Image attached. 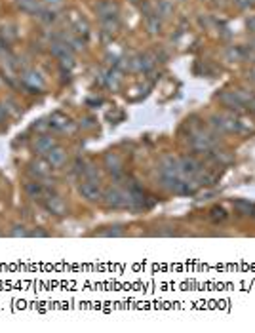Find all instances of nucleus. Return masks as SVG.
Instances as JSON below:
<instances>
[{
	"instance_id": "f257e3e1",
	"label": "nucleus",
	"mask_w": 255,
	"mask_h": 333,
	"mask_svg": "<svg viewBox=\"0 0 255 333\" xmlns=\"http://www.w3.org/2000/svg\"><path fill=\"white\" fill-rule=\"evenodd\" d=\"M255 95L248 93L246 89H225L219 93V101L223 107L231 109V111H242L250 105V101L254 99Z\"/></svg>"
},
{
	"instance_id": "f03ea898",
	"label": "nucleus",
	"mask_w": 255,
	"mask_h": 333,
	"mask_svg": "<svg viewBox=\"0 0 255 333\" xmlns=\"http://www.w3.org/2000/svg\"><path fill=\"white\" fill-rule=\"evenodd\" d=\"M209 124L219 133H242V118L231 114H213L209 118Z\"/></svg>"
},
{
	"instance_id": "7ed1b4c3",
	"label": "nucleus",
	"mask_w": 255,
	"mask_h": 333,
	"mask_svg": "<svg viewBox=\"0 0 255 333\" xmlns=\"http://www.w3.org/2000/svg\"><path fill=\"white\" fill-rule=\"evenodd\" d=\"M103 202H105L107 208H113V210L130 208V193H124L122 189L113 187V189L103 193Z\"/></svg>"
},
{
	"instance_id": "20e7f679",
	"label": "nucleus",
	"mask_w": 255,
	"mask_h": 333,
	"mask_svg": "<svg viewBox=\"0 0 255 333\" xmlns=\"http://www.w3.org/2000/svg\"><path fill=\"white\" fill-rule=\"evenodd\" d=\"M158 172H160V181L162 179L183 177L181 175V170H179V158H173V156H162Z\"/></svg>"
},
{
	"instance_id": "39448f33",
	"label": "nucleus",
	"mask_w": 255,
	"mask_h": 333,
	"mask_svg": "<svg viewBox=\"0 0 255 333\" xmlns=\"http://www.w3.org/2000/svg\"><path fill=\"white\" fill-rule=\"evenodd\" d=\"M179 170H181V175L183 177L194 179L204 168H202V164L194 156H181L179 158Z\"/></svg>"
},
{
	"instance_id": "423d86ee",
	"label": "nucleus",
	"mask_w": 255,
	"mask_h": 333,
	"mask_svg": "<svg viewBox=\"0 0 255 333\" xmlns=\"http://www.w3.org/2000/svg\"><path fill=\"white\" fill-rule=\"evenodd\" d=\"M78 191H80V194H82L84 198L90 200V202H99V200H103V189L99 187L97 181H88V179H84V181L80 183Z\"/></svg>"
},
{
	"instance_id": "0eeeda50",
	"label": "nucleus",
	"mask_w": 255,
	"mask_h": 333,
	"mask_svg": "<svg viewBox=\"0 0 255 333\" xmlns=\"http://www.w3.org/2000/svg\"><path fill=\"white\" fill-rule=\"evenodd\" d=\"M21 82L25 84V88H29L31 91H42L44 89V78L36 70H27V72H23Z\"/></svg>"
},
{
	"instance_id": "6e6552de",
	"label": "nucleus",
	"mask_w": 255,
	"mask_h": 333,
	"mask_svg": "<svg viewBox=\"0 0 255 333\" xmlns=\"http://www.w3.org/2000/svg\"><path fill=\"white\" fill-rule=\"evenodd\" d=\"M44 208H46L50 213L57 215V217H61V215L67 213V204L59 198L57 194H48L46 198H44Z\"/></svg>"
},
{
	"instance_id": "1a4fd4ad",
	"label": "nucleus",
	"mask_w": 255,
	"mask_h": 333,
	"mask_svg": "<svg viewBox=\"0 0 255 333\" xmlns=\"http://www.w3.org/2000/svg\"><path fill=\"white\" fill-rule=\"evenodd\" d=\"M46 162L50 164V168H61L67 162V151L63 147H53L46 155Z\"/></svg>"
},
{
	"instance_id": "9d476101",
	"label": "nucleus",
	"mask_w": 255,
	"mask_h": 333,
	"mask_svg": "<svg viewBox=\"0 0 255 333\" xmlns=\"http://www.w3.org/2000/svg\"><path fill=\"white\" fill-rule=\"evenodd\" d=\"M25 194L33 200H40V198H44V196H46L48 191H46V187H44L42 183H38V179H36V181H29V183H25Z\"/></svg>"
},
{
	"instance_id": "9b49d317",
	"label": "nucleus",
	"mask_w": 255,
	"mask_h": 333,
	"mask_svg": "<svg viewBox=\"0 0 255 333\" xmlns=\"http://www.w3.org/2000/svg\"><path fill=\"white\" fill-rule=\"evenodd\" d=\"M50 164L46 162V158L44 160H34V162H31L29 164V174L33 175V177L36 179H44L50 175Z\"/></svg>"
},
{
	"instance_id": "f8f14e48",
	"label": "nucleus",
	"mask_w": 255,
	"mask_h": 333,
	"mask_svg": "<svg viewBox=\"0 0 255 333\" xmlns=\"http://www.w3.org/2000/svg\"><path fill=\"white\" fill-rule=\"evenodd\" d=\"M53 147H55V139L50 135H38L34 141V153L40 156H46Z\"/></svg>"
},
{
	"instance_id": "ddd939ff",
	"label": "nucleus",
	"mask_w": 255,
	"mask_h": 333,
	"mask_svg": "<svg viewBox=\"0 0 255 333\" xmlns=\"http://www.w3.org/2000/svg\"><path fill=\"white\" fill-rule=\"evenodd\" d=\"M105 168L109 174H113L115 177H118L122 174V158L115 153H107L105 155Z\"/></svg>"
},
{
	"instance_id": "4468645a",
	"label": "nucleus",
	"mask_w": 255,
	"mask_h": 333,
	"mask_svg": "<svg viewBox=\"0 0 255 333\" xmlns=\"http://www.w3.org/2000/svg\"><path fill=\"white\" fill-rule=\"evenodd\" d=\"M95 12L101 18H109V16H118V6H116L113 0H101L97 6H95Z\"/></svg>"
},
{
	"instance_id": "2eb2a0df",
	"label": "nucleus",
	"mask_w": 255,
	"mask_h": 333,
	"mask_svg": "<svg viewBox=\"0 0 255 333\" xmlns=\"http://www.w3.org/2000/svg\"><path fill=\"white\" fill-rule=\"evenodd\" d=\"M145 27L151 35H158L162 31V18L156 14V12H151L145 16Z\"/></svg>"
},
{
	"instance_id": "dca6fc26",
	"label": "nucleus",
	"mask_w": 255,
	"mask_h": 333,
	"mask_svg": "<svg viewBox=\"0 0 255 333\" xmlns=\"http://www.w3.org/2000/svg\"><path fill=\"white\" fill-rule=\"evenodd\" d=\"M50 128L51 130H59V132H65L67 130V126H69V118L63 114V112H53L51 116H50Z\"/></svg>"
},
{
	"instance_id": "f3484780",
	"label": "nucleus",
	"mask_w": 255,
	"mask_h": 333,
	"mask_svg": "<svg viewBox=\"0 0 255 333\" xmlns=\"http://www.w3.org/2000/svg\"><path fill=\"white\" fill-rule=\"evenodd\" d=\"M17 6L23 10L25 14H33V16H38L44 10L40 0H17Z\"/></svg>"
},
{
	"instance_id": "a211bd4d",
	"label": "nucleus",
	"mask_w": 255,
	"mask_h": 333,
	"mask_svg": "<svg viewBox=\"0 0 255 333\" xmlns=\"http://www.w3.org/2000/svg\"><path fill=\"white\" fill-rule=\"evenodd\" d=\"M248 55H250V50L244 46H231L227 50V57L231 61H244V59H248Z\"/></svg>"
},
{
	"instance_id": "6ab92c4d",
	"label": "nucleus",
	"mask_w": 255,
	"mask_h": 333,
	"mask_svg": "<svg viewBox=\"0 0 255 333\" xmlns=\"http://www.w3.org/2000/svg\"><path fill=\"white\" fill-rule=\"evenodd\" d=\"M173 10H175V6H173L171 0H158L156 6H154V12H156L160 18H170V16H173Z\"/></svg>"
},
{
	"instance_id": "aec40b11",
	"label": "nucleus",
	"mask_w": 255,
	"mask_h": 333,
	"mask_svg": "<svg viewBox=\"0 0 255 333\" xmlns=\"http://www.w3.org/2000/svg\"><path fill=\"white\" fill-rule=\"evenodd\" d=\"M234 208L240 213H244V215H255V204L248 202V200H236L234 202Z\"/></svg>"
},
{
	"instance_id": "412c9836",
	"label": "nucleus",
	"mask_w": 255,
	"mask_h": 333,
	"mask_svg": "<svg viewBox=\"0 0 255 333\" xmlns=\"http://www.w3.org/2000/svg\"><path fill=\"white\" fill-rule=\"evenodd\" d=\"M16 36H17V33L14 31V29H10V27H2V31H0V42L4 46H8L12 40H16Z\"/></svg>"
},
{
	"instance_id": "4be33fe9",
	"label": "nucleus",
	"mask_w": 255,
	"mask_h": 333,
	"mask_svg": "<svg viewBox=\"0 0 255 333\" xmlns=\"http://www.w3.org/2000/svg\"><path fill=\"white\" fill-rule=\"evenodd\" d=\"M209 217H211V221H225L227 219V211L223 210V208H211V211H209Z\"/></svg>"
},
{
	"instance_id": "5701e85b",
	"label": "nucleus",
	"mask_w": 255,
	"mask_h": 333,
	"mask_svg": "<svg viewBox=\"0 0 255 333\" xmlns=\"http://www.w3.org/2000/svg\"><path fill=\"white\" fill-rule=\"evenodd\" d=\"M99 236H122L124 228L122 227H107V230H99Z\"/></svg>"
},
{
	"instance_id": "b1692460",
	"label": "nucleus",
	"mask_w": 255,
	"mask_h": 333,
	"mask_svg": "<svg viewBox=\"0 0 255 333\" xmlns=\"http://www.w3.org/2000/svg\"><path fill=\"white\" fill-rule=\"evenodd\" d=\"M38 19H40L42 23H48V25H50V23L55 21L57 18H55V12H51V10H46V8H44V10L38 14Z\"/></svg>"
},
{
	"instance_id": "393cba45",
	"label": "nucleus",
	"mask_w": 255,
	"mask_h": 333,
	"mask_svg": "<svg viewBox=\"0 0 255 333\" xmlns=\"http://www.w3.org/2000/svg\"><path fill=\"white\" fill-rule=\"evenodd\" d=\"M10 234L16 236V238H25V236H29V230L25 228L23 225H14V228H12Z\"/></svg>"
},
{
	"instance_id": "a878e982",
	"label": "nucleus",
	"mask_w": 255,
	"mask_h": 333,
	"mask_svg": "<svg viewBox=\"0 0 255 333\" xmlns=\"http://www.w3.org/2000/svg\"><path fill=\"white\" fill-rule=\"evenodd\" d=\"M255 4V0H234V6L238 10H250Z\"/></svg>"
},
{
	"instance_id": "bb28decb",
	"label": "nucleus",
	"mask_w": 255,
	"mask_h": 333,
	"mask_svg": "<svg viewBox=\"0 0 255 333\" xmlns=\"http://www.w3.org/2000/svg\"><path fill=\"white\" fill-rule=\"evenodd\" d=\"M29 236H33V238H48L50 234H48L46 230H42V228H34V230H29Z\"/></svg>"
},
{
	"instance_id": "cd10ccee",
	"label": "nucleus",
	"mask_w": 255,
	"mask_h": 333,
	"mask_svg": "<svg viewBox=\"0 0 255 333\" xmlns=\"http://www.w3.org/2000/svg\"><path fill=\"white\" fill-rule=\"evenodd\" d=\"M154 234H158V236H175L177 232H175L171 227H168V228H162V230H156Z\"/></svg>"
},
{
	"instance_id": "c85d7f7f",
	"label": "nucleus",
	"mask_w": 255,
	"mask_h": 333,
	"mask_svg": "<svg viewBox=\"0 0 255 333\" xmlns=\"http://www.w3.org/2000/svg\"><path fill=\"white\" fill-rule=\"evenodd\" d=\"M246 27H248L250 33H255V16H250V18L246 19Z\"/></svg>"
},
{
	"instance_id": "c756f323",
	"label": "nucleus",
	"mask_w": 255,
	"mask_h": 333,
	"mask_svg": "<svg viewBox=\"0 0 255 333\" xmlns=\"http://www.w3.org/2000/svg\"><path fill=\"white\" fill-rule=\"evenodd\" d=\"M82 128H92L93 126V118H84V124H80Z\"/></svg>"
},
{
	"instance_id": "7c9ffc66",
	"label": "nucleus",
	"mask_w": 255,
	"mask_h": 333,
	"mask_svg": "<svg viewBox=\"0 0 255 333\" xmlns=\"http://www.w3.org/2000/svg\"><path fill=\"white\" fill-rule=\"evenodd\" d=\"M6 116H8L6 107H4V105H0V122H2V120H6Z\"/></svg>"
},
{
	"instance_id": "2f4dec72",
	"label": "nucleus",
	"mask_w": 255,
	"mask_h": 333,
	"mask_svg": "<svg viewBox=\"0 0 255 333\" xmlns=\"http://www.w3.org/2000/svg\"><path fill=\"white\" fill-rule=\"evenodd\" d=\"M44 2H46V4H50V6H59L63 0H44Z\"/></svg>"
},
{
	"instance_id": "473e14b6",
	"label": "nucleus",
	"mask_w": 255,
	"mask_h": 333,
	"mask_svg": "<svg viewBox=\"0 0 255 333\" xmlns=\"http://www.w3.org/2000/svg\"><path fill=\"white\" fill-rule=\"evenodd\" d=\"M248 78H252V80H255V67L248 72Z\"/></svg>"
},
{
	"instance_id": "72a5a7b5",
	"label": "nucleus",
	"mask_w": 255,
	"mask_h": 333,
	"mask_svg": "<svg viewBox=\"0 0 255 333\" xmlns=\"http://www.w3.org/2000/svg\"><path fill=\"white\" fill-rule=\"evenodd\" d=\"M248 107L252 109V112H255V97L252 99V101H250V105H248Z\"/></svg>"
},
{
	"instance_id": "f704fd0d",
	"label": "nucleus",
	"mask_w": 255,
	"mask_h": 333,
	"mask_svg": "<svg viewBox=\"0 0 255 333\" xmlns=\"http://www.w3.org/2000/svg\"><path fill=\"white\" fill-rule=\"evenodd\" d=\"M134 2H139V0H134Z\"/></svg>"
}]
</instances>
